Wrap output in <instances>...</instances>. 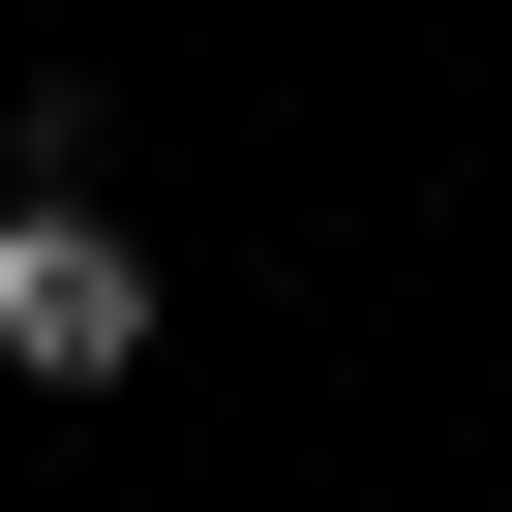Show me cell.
Wrapping results in <instances>:
<instances>
[{
    "label": "cell",
    "instance_id": "1",
    "mask_svg": "<svg viewBox=\"0 0 512 512\" xmlns=\"http://www.w3.org/2000/svg\"><path fill=\"white\" fill-rule=\"evenodd\" d=\"M0 362H31V392H121V362H151V272H121V211H91V181L0 211Z\"/></svg>",
    "mask_w": 512,
    "mask_h": 512
}]
</instances>
